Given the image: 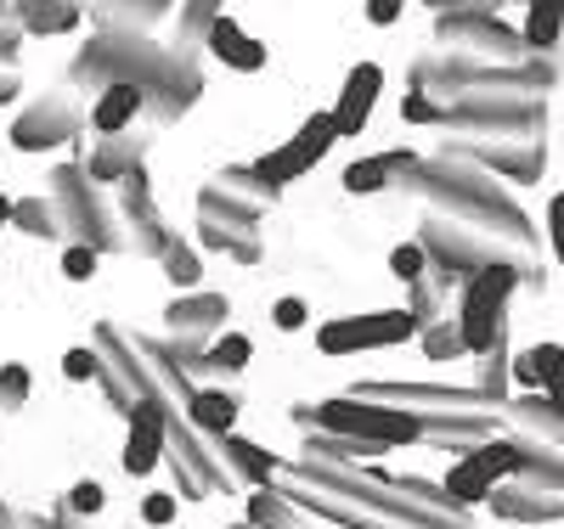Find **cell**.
<instances>
[{"instance_id": "6da1fadb", "label": "cell", "mask_w": 564, "mask_h": 529, "mask_svg": "<svg viewBox=\"0 0 564 529\" xmlns=\"http://www.w3.org/2000/svg\"><path fill=\"white\" fill-rule=\"evenodd\" d=\"M520 265H508V260H486L463 276V299H457V344L463 355H486L502 344V316H508V299H513V287H520Z\"/></svg>"}, {"instance_id": "7a4b0ae2", "label": "cell", "mask_w": 564, "mask_h": 529, "mask_svg": "<svg viewBox=\"0 0 564 529\" xmlns=\"http://www.w3.org/2000/svg\"><path fill=\"white\" fill-rule=\"evenodd\" d=\"M316 422L327 434H345L356 445H379V451L423 440V417L412 406H379V400H322Z\"/></svg>"}, {"instance_id": "3957f363", "label": "cell", "mask_w": 564, "mask_h": 529, "mask_svg": "<svg viewBox=\"0 0 564 529\" xmlns=\"http://www.w3.org/2000/svg\"><path fill=\"white\" fill-rule=\"evenodd\" d=\"M417 332L412 310H372V316H339L316 327V350L322 355H356V350H390L406 344Z\"/></svg>"}, {"instance_id": "277c9868", "label": "cell", "mask_w": 564, "mask_h": 529, "mask_svg": "<svg viewBox=\"0 0 564 529\" xmlns=\"http://www.w3.org/2000/svg\"><path fill=\"white\" fill-rule=\"evenodd\" d=\"M441 34H446L452 45H463L468 57H486V63H520V57H525L520 29H502V23L486 18V12H457V18L441 23Z\"/></svg>"}, {"instance_id": "5b68a950", "label": "cell", "mask_w": 564, "mask_h": 529, "mask_svg": "<svg viewBox=\"0 0 564 529\" xmlns=\"http://www.w3.org/2000/svg\"><path fill=\"white\" fill-rule=\"evenodd\" d=\"M379 90H384V68H379V63H356V68L345 74L339 102L327 108V113H334V130H339V141H350V135H361V130H367L372 108H379Z\"/></svg>"}, {"instance_id": "8992f818", "label": "cell", "mask_w": 564, "mask_h": 529, "mask_svg": "<svg viewBox=\"0 0 564 529\" xmlns=\"http://www.w3.org/2000/svg\"><path fill=\"white\" fill-rule=\"evenodd\" d=\"M159 462H164V411H159V400H141V406L130 411V428H124L119 467H124L130 478H148Z\"/></svg>"}, {"instance_id": "52a82bcc", "label": "cell", "mask_w": 564, "mask_h": 529, "mask_svg": "<svg viewBox=\"0 0 564 529\" xmlns=\"http://www.w3.org/2000/svg\"><path fill=\"white\" fill-rule=\"evenodd\" d=\"M204 45H209V57L215 63H226L231 74H260L265 68V45L238 23V18H209V29H204Z\"/></svg>"}, {"instance_id": "ba28073f", "label": "cell", "mask_w": 564, "mask_h": 529, "mask_svg": "<svg viewBox=\"0 0 564 529\" xmlns=\"http://www.w3.org/2000/svg\"><path fill=\"white\" fill-rule=\"evenodd\" d=\"M497 467L480 456V451H468V456H457L452 467H446V478H441V491H446V502L452 507H475V502H486V496H497Z\"/></svg>"}, {"instance_id": "9c48e42d", "label": "cell", "mask_w": 564, "mask_h": 529, "mask_svg": "<svg viewBox=\"0 0 564 529\" xmlns=\"http://www.w3.org/2000/svg\"><path fill=\"white\" fill-rule=\"evenodd\" d=\"M135 113H141V85L119 79V85H108L97 102H90V130H97V135H119V130L135 124Z\"/></svg>"}, {"instance_id": "30bf717a", "label": "cell", "mask_w": 564, "mask_h": 529, "mask_svg": "<svg viewBox=\"0 0 564 529\" xmlns=\"http://www.w3.org/2000/svg\"><path fill=\"white\" fill-rule=\"evenodd\" d=\"M520 40H525V52H536V57L558 52V40H564V0H525Z\"/></svg>"}, {"instance_id": "8fae6325", "label": "cell", "mask_w": 564, "mask_h": 529, "mask_svg": "<svg viewBox=\"0 0 564 529\" xmlns=\"http://www.w3.org/2000/svg\"><path fill=\"white\" fill-rule=\"evenodd\" d=\"M238 395H226V389H198L193 400H186V417H193V428H204V434H231L238 428Z\"/></svg>"}, {"instance_id": "7c38bea8", "label": "cell", "mask_w": 564, "mask_h": 529, "mask_svg": "<svg viewBox=\"0 0 564 529\" xmlns=\"http://www.w3.org/2000/svg\"><path fill=\"white\" fill-rule=\"evenodd\" d=\"M417 158L412 153H379V158H367V164H350L345 169V191H384L390 186V175H401V169H412Z\"/></svg>"}, {"instance_id": "4fadbf2b", "label": "cell", "mask_w": 564, "mask_h": 529, "mask_svg": "<svg viewBox=\"0 0 564 529\" xmlns=\"http://www.w3.org/2000/svg\"><path fill=\"white\" fill-rule=\"evenodd\" d=\"M316 169V158L300 147V141H282V147H271L260 164H254V175L265 180V186H289V180H300V175H311Z\"/></svg>"}, {"instance_id": "5bb4252c", "label": "cell", "mask_w": 564, "mask_h": 529, "mask_svg": "<svg viewBox=\"0 0 564 529\" xmlns=\"http://www.w3.org/2000/svg\"><path fill=\"white\" fill-rule=\"evenodd\" d=\"M513 411V422H520L525 428V434H542V440H564V411L542 395V389H531L525 400H513L508 406Z\"/></svg>"}, {"instance_id": "9a60e30c", "label": "cell", "mask_w": 564, "mask_h": 529, "mask_svg": "<svg viewBox=\"0 0 564 529\" xmlns=\"http://www.w3.org/2000/svg\"><path fill=\"white\" fill-rule=\"evenodd\" d=\"M531 355V366H536V389L564 411V344H536V350H525Z\"/></svg>"}, {"instance_id": "2e32d148", "label": "cell", "mask_w": 564, "mask_h": 529, "mask_svg": "<svg viewBox=\"0 0 564 529\" xmlns=\"http://www.w3.org/2000/svg\"><path fill=\"white\" fill-rule=\"evenodd\" d=\"M249 361H254V339H249V332H220V339L209 344V355H204V366H215L226 377H238Z\"/></svg>"}, {"instance_id": "e0dca14e", "label": "cell", "mask_w": 564, "mask_h": 529, "mask_svg": "<svg viewBox=\"0 0 564 529\" xmlns=\"http://www.w3.org/2000/svg\"><path fill=\"white\" fill-rule=\"evenodd\" d=\"M220 445H226V456L238 462L254 485H271V473H276V456H265L254 440H238V428H231V434H220Z\"/></svg>"}, {"instance_id": "ac0fdd59", "label": "cell", "mask_w": 564, "mask_h": 529, "mask_svg": "<svg viewBox=\"0 0 564 529\" xmlns=\"http://www.w3.org/2000/svg\"><path fill=\"white\" fill-rule=\"evenodd\" d=\"M294 141H300V147H305V153H311V158L322 164L327 153L339 147V130H334V113H327V108H322V113H311V119L300 124V135H294Z\"/></svg>"}, {"instance_id": "d6986e66", "label": "cell", "mask_w": 564, "mask_h": 529, "mask_svg": "<svg viewBox=\"0 0 564 529\" xmlns=\"http://www.w3.org/2000/svg\"><path fill=\"white\" fill-rule=\"evenodd\" d=\"M423 271H430V249H423V243H401V249L390 254V276H401V282H417Z\"/></svg>"}, {"instance_id": "ffe728a7", "label": "cell", "mask_w": 564, "mask_h": 529, "mask_svg": "<svg viewBox=\"0 0 564 529\" xmlns=\"http://www.w3.org/2000/svg\"><path fill=\"white\" fill-rule=\"evenodd\" d=\"M271 327H276V332H305V327H311V305L294 299V294L276 299V305H271Z\"/></svg>"}, {"instance_id": "44dd1931", "label": "cell", "mask_w": 564, "mask_h": 529, "mask_svg": "<svg viewBox=\"0 0 564 529\" xmlns=\"http://www.w3.org/2000/svg\"><path fill=\"white\" fill-rule=\"evenodd\" d=\"M97 265H102V254L90 249V243L63 249V276H68V282H90V276H97Z\"/></svg>"}, {"instance_id": "7402d4cb", "label": "cell", "mask_w": 564, "mask_h": 529, "mask_svg": "<svg viewBox=\"0 0 564 529\" xmlns=\"http://www.w3.org/2000/svg\"><path fill=\"white\" fill-rule=\"evenodd\" d=\"M175 513H181V496H170V491H153V496H141V524L164 529V524H175Z\"/></svg>"}, {"instance_id": "603a6c76", "label": "cell", "mask_w": 564, "mask_h": 529, "mask_svg": "<svg viewBox=\"0 0 564 529\" xmlns=\"http://www.w3.org/2000/svg\"><path fill=\"white\" fill-rule=\"evenodd\" d=\"M249 524H254V529H271V524H289V513H282V502L271 496V485H260V491H254V502H249Z\"/></svg>"}, {"instance_id": "cb8c5ba5", "label": "cell", "mask_w": 564, "mask_h": 529, "mask_svg": "<svg viewBox=\"0 0 564 529\" xmlns=\"http://www.w3.org/2000/svg\"><path fill=\"white\" fill-rule=\"evenodd\" d=\"M108 507V491L97 485V478H79V485L68 491V513H102Z\"/></svg>"}, {"instance_id": "d4e9b609", "label": "cell", "mask_w": 564, "mask_h": 529, "mask_svg": "<svg viewBox=\"0 0 564 529\" xmlns=\"http://www.w3.org/2000/svg\"><path fill=\"white\" fill-rule=\"evenodd\" d=\"M63 377H68V383H90V377H97V350L74 344V350L63 355Z\"/></svg>"}, {"instance_id": "484cf974", "label": "cell", "mask_w": 564, "mask_h": 529, "mask_svg": "<svg viewBox=\"0 0 564 529\" xmlns=\"http://www.w3.org/2000/svg\"><path fill=\"white\" fill-rule=\"evenodd\" d=\"M547 243H553V260L564 265V191H553L547 203Z\"/></svg>"}, {"instance_id": "4316f807", "label": "cell", "mask_w": 564, "mask_h": 529, "mask_svg": "<svg viewBox=\"0 0 564 529\" xmlns=\"http://www.w3.org/2000/svg\"><path fill=\"white\" fill-rule=\"evenodd\" d=\"M430 355H441V361H446V355H463V344H457V327H452V316H446V321H441V327L430 332Z\"/></svg>"}, {"instance_id": "83f0119b", "label": "cell", "mask_w": 564, "mask_h": 529, "mask_svg": "<svg viewBox=\"0 0 564 529\" xmlns=\"http://www.w3.org/2000/svg\"><path fill=\"white\" fill-rule=\"evenodd\" d=\"M406 119H412V124H430V119H446V113H441L423 90H412V96H406Z\"/></svg>"}, {"instance_id": "f1b7e54d", "label": "cell", "mask_w": 564, "mask_h": 529, "mask_svg": "<svg viewBox=\"0 0 564 529\" xmlns=\"http://www.w3.org/2000/svg\"><path fill=\"white\" fill-rule=\"evenodd\" d=\"M401 7H406V0H367V23H379V29H390V23L401 18Z\"/></svg>"}, {"instance_id": "f546056e", "label": "cell", "mask_w": 564, "mask_h": 529, "mask_svg": "<svg viewBox=\"0 0 564 529\" xmlns=\"http://www.w3.org/2000/svg\"><path fill=\"white\" fill-rule=\"evenodd\" d=\"M170 282L193 287V282H198V260H193V254H175V260H170Z\"/></svg>"}, {"instance_id": "4dcf8cb0", "label": "cell", "mask_w": 564, "mask_h": 529, "mask_svg": "<svg viewBox=\"0 0 564 529\" xmlns=\"http://www.w3.org/2000/svg\"><path fill=\"white\" fill-rule=\"evenodd\" d=\"M23 383H29V377H23V372L12 366L7 377H0V400H23Z\"/></svg>"}, {"instance_id": "1f68e13d", "label": "cell", "mask_w": 564, "mask_h": 529, "mask_svg": "<svg viewBox=\"0 0 564 529\" xmlns=\"http://www.w3.org/2000/svg\"><path fill=\"white\" fill-rule=\"evenodd\" d=\"M513 377H520L525 389H536V366H531V355H520V361H513Z\"/></svg>"}, {"instance_id": "d6a6232c", "label": "cell", "mask_w": 564, "mask_h": 529, "mask_svg": "<svg viewBox=\"0 0 564 529\" xmlns=\"http://www.w3.org/2000/svg\"><path fill=\"white\" fill-rule=\"evenodd\" d=\"M12 214H18V203L7 198V191H0V225H12Z\"/></svg>"}, {"instance_id": "836d02e7", "label": "cell", "mask_w": 564, "mask_h": 529, "mask_svg": "<svg viewBox=\"0 0 564 529\" xmlns=\"http://www.w3.org/2000/svg\"><path fill=\"white\" fill-rule=\"evenodd\" d=\"M553 57H558V63H564V40H558V52H553Z\"/></svg>"}, {"instance_id": "e575fe53", "label": "cell", "mask_w": 564, "mask_h": 529, "mask_svg": "<svg viewBox=\"0 0 564 529\" xmlns=\"http://www.w3.org/2000/svg\"><path fill=\"white\" fill-rule=\"evenodd\" d=\"M238 529H254V524H238Z\"/></svg>"}]
</instances>
